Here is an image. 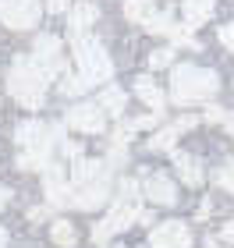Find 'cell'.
Returning <instances> with one entry per match:
<instances>
[{
	"label": "cell",
	"instance_id": "cell-14",
	"mask_svg": "<svg viewBox=\"0 0 234 248\" xmlns=\"http://www.w3.org/2000/svg\"><path fill=\"white\" fill-rule=\"evenodd\" d=\"M135 93H139V99L146 107H153V114H163V103H167V96L156 89V82L149 75H142V78H135Z\"/></svg>",
	"mask_w": 234,
	"mask_h": 248
},
{
	"label": "cell",
	"instance_id": "cell-18",
	"mask_svg": "<svg viewBox=\"0 0 234 248\" xmlns=\"http://www.w3.org/2000/svg\"><path fill=\"white\" fill-rule=\"evenodd\" d=\"M156 15H160V11L153 7V0H125V18L128 21H142V25H149Z\"/></svg>",
	"mask_w": 234,
	"mask_h": 248
},
{
	"label": "cell",
	"instance_id": "cell-25",
	"mask_svg": "<svg viewBox=\"0 0 234 248\" xmlns=\"http://www.w3.org/2000/svg\"><path fill=\"white\" fill-rule=\"evenodd\" d=\"M171 61H174V50H171V46H163V50H153V53H149V67H167Z\"/></svg>",
	"mask_w": 234,
	"mask_h": 248
},
{
	"label": "cell",
	"instance_id": "cell-15",
	"mask_svg": "<svg viewBox=\"0 0 234 248\" xmlns=\"http://www.w3.org/2000/svg\"><path fill=\"white\" fill-rule=\"evenodd\" d=\"M185 25L188 29H199V25H206L209 18H213V0H185Z\"/></svg>",
	"mask_w": 234,
	"mask_h": 248
},
{
	"label": "cell",
	"instance_id": "cell-10",
	"mask_svg": "<svg viewBox=\"0 0 234 248\" xmlns=\"http://www.w3.org/2000/svg\"><path fill=\"white\" fill-rule=\"evenodd\" d=\"M32 61L39 67H47L50 75H61L64 71V57H61V39L57 36H39L36 46H32Z\"/></svg>",
	"mask_w": 234,
	"mask_h": 248
},
{
	"label": "cell",
	"instance_id": "cell-16",
	"mask_svg": "<svg viewBox=\"0 0 234 248\" xmlns=\"http://www.w3.org/2000/svg\"><path fill=\"white\" fill-rule=\"evenodd\" d=\"M96 18H99V7H96V4H75V7L68 11V29L75 32V36H82V32L93 25Z\"/></svg>",
	"mask_w": 234,
	"mask_h": 248
},
{
	"label": "cell",
	"instance_id": "cell-24",
	"mask_svg": "<svg viewBox=\"0 0 234 248\" xmlns=\"http://www.w3.org/2000/svg\"><path fill=\"white\" fill-rule=\"evenodd\" d=\"M85 89H89V82L82 75H68L61 82V96H78V93H85Z\"/></svg>",
	"mask_w": 234,
	"mask_h": 248
},
{
	"label": "cell",
	"instance_id": "cell-3",
	"mask_svg": "<svg viewBox=\"0 0 234 248\" xmlns=\"http://www.w3.org/2000/svg\"><path fill=\"white\" fill-rule=\"evenodd\" d=\"M220 89V78L209 71V67H195V64H181L174 67V78H171V96L174 103H203V99L217 96Z\"/></svg>",
	"mask_w": 234,
	"mask_h": 248
},
{
	"label": "cell",
	"instance_id": "cell-6",
	"mask_svg": "<svg viewBox=\"0 0 234 248\" xmlns=\"http://www.w3.org/2000/svg\"><path fill=\"white\" fill-rule=\"evenodd\" d=\"M39 0H0V21L15 32H25L39 21Z\"/></svg>",
	"mask_w": 234,
	"mask_h": 248
},
{
	"label": "cell",
	"instance_id": "cell-9",
	"mask_svg": "<svg viewBox=\"0 0 234 248\" xmlns=\"http://www.w3.org/2000/svg\"><path fill=\"white\" fill-rule=\"evenodd\" d=\"M43 188H47V199L50 206H71L75 199V185L64 177V167L61 163H50L47 170H43Z\"/></svg>",
	"mask_w": 234,
	"mask_h": 248
},
{
	"label": "cell",
	"instance_id": "cell-8",
	"mask_svg": "<svg viewBox=\"0 0 234 248\" xmlns=\"http://www.w3.org/2000/svg\"><path fill=\"white\" fill-rule=\"evenodd\" d=\"M68 128L82 131V135H99L107 128V114L99 103H78L68 110Z\"/></svg>",
	"mask_w": 234,
	"mask_h": 248
},
{
	"label": "cell",
	"instance_id": "cell-7",
	"mask_svg": "<svg viewBox=\"0 0 234 248\" xmlns=\"http://www.w3.org/2000/svg\"><path fill=\"white\" fill-rule=\"evenodd\" d=\"M149 245L153 248H192V231L181 220H163L149 231Z\"/></svg>",
	"mask_w": 234,
	"mask_h": 248
},
{
	"label": "cell",
	"instance_id": "cell-20",
	"mask_svg": "<svg viewBox=\"0 0 234 248\" xmlns=\"http://www.w3.org/2000/svg\"><path fill=\"white\" fill-rule=\"evenodd\" d=\"M50 234H53V241H57L61 248H71V245L78 241V231L71 227L68 220H57V223H53V231H50Z\"/></svg>",
	"mask_w": 234,
	"mask_h": 248
},
{
	"label": "cell",
	"instance_id": "cell-1",
	"mask_svg": "<svg viewBox=\"0 0 234 248\" xmlns=\"http://www.w3.org/2000/svg\"><path fill=\"white\" fill-rule=\"evenodd\" d=\"M15 142L21 145V153H18V167L21 170H47L53 145L61 142V124L21 121L15 128Z\"/></svg>",
	"mask_w": 234,
	"mask_h": 248
},
{
	"label": "cell",
	"instance_id": "cell-23",
	"mask_svg": "<svg viewBox=\"0 0 234 248\" xmlns=\"http://www.w3.org/2000/svg\"><path fill=\"white\" fill-rule=\"evenodd\" d=\"M149 32H160V36H174V18H171V11H167V15H156L153 21H149V25H146Z\"/></svg>",
	"mask_w": 234,
	"mask_h": 248
},
{
	"label": "cell",
	"instance_id": "cell-13",
	"mask_svg": "<svg viewBox=\"0 0 234 248\" xmlns=\"http://www.w3.org/2000/svg\"><path fill=\"white\" fill-rule=\"evenodd\" d=\"M107 174H110V167L99 163V160H89V156H82L78 163H71V185L75 188L93 185V181H99V177H107Z\"/></svg>",
	"mask_w": 234,
	"mask_h": 248
},
{
	"label": "cell",
	"instance_id": "cell-29",
	"mask_svg": "<svg viewBox=\"0 0 234 248\" xmlns=\"http://www.w3.org/2000/svg\"><path fill=\"white\" fill-rule=\"evenodd\" d=\"M206 121H217V124H224V121H227V114H224L220 107H209V110H206Z\"/></svg>",
	"mask_w": 234,
	"mask_h": 248
},
{
	"label": "cell",
	"instance_id": "cell-11",
	"mask_svg": "<svg viewBox=\"0 0 234 248\" xmlns=\"http://www.w3.org/2000/svg\"><path fill=\"white\" fill-rule=\"evenodd\" d=\"M107 199H110V177H99V181H93V185L75 188L71 206H75V209H99Z\"/></svg>",
	"mask_w": 234,
	"mask_h": 248
},
{
	"label": "cell",
	"instance_id": "cell-2",
	"mask_svg": "<svg viewBox=\"0 0 234 248\" xmlns=\"http://www.w3.org/2000/svg\"><path fill=\"white\" fill-rule=\"evenodd\" d=\"M50 82H53V75L47 71V67H39L32 57L15 61V67L7 71V93L15 96L21 107H29V110H39L43 103H47V85Z\"/></svg>",
	"mask_w": 234,
	"mask_h": 248
},
{
	"label": "cell",
	"instance_id": "cell-21",
	"mask_svg": "<svg viewBox=\"0 0 234 248\" xmlns=\"http://www.w3.org/2000/svg\"><path fill=\"white\" fill-rule=\"evenodd\" d=\"M177 135H181V131H177L174 124H171V128H160V131H156L153 139H149V149H171Z\"/></svg>",
	"mask_w": 234,
	"mask_h": 248
},
{
	"label": "cell",
	"instance_id": "cell-22",
	"mask_svg": "<svg viewBox=\"0 0 234 248\" xmlns=\"http://www.w3.org/2000/svg\"><path fill=\"white\" fill-rule=\"evenodd\" d=\"M117 195H121V202H139V195H146V191H142V185L135 177H125V181L117 185Z\"/></svg>",
	"mask_w": 234,
	"mask_h": 248
},
{
	"label": "cell",
	"instance_id": "cell-5",
	"mask_svg": "<svg viewBox=\"0 0 234 248\" xmlns=\"http://www.w3.org/2000/svg\"><path fill=\"white\" fill-rule=\"evenodd\" d=\"M139 213H142V209H139V202H117V206H114V209H110L107 217L93 227V241L103 245L107 238H114V234L128 231L131 223H139Z\"/></svg>",
	"mask_w": 234,
	"mask_h": 248
},
{
	"label": "cell",
	"instance_id": "cell-28",
	"mask_svg": "<svg viewBox=\"0 0 234 248\" xmlns=\"http://www.w3.org/2000/svg\"><path fill=\"white\" fill-rule=\"evenodd\" d=\"M220 43H224L227 50H234V21H231V25H224V29H220Z\"/></svg>",
	"mask_w": 234,
	"mask_h": 248
},
{
	"label": "cell",
	"instance_id": "cell-19",
	"mask_svg": "<svg viewBox=\"0 0 234 248\" xmlns=\"http://www.w3.org/2000/svg\"><path fill=\"white\" fill-rule=\"evenodd\" d=\"M96 103L103 107V114H110V117H121V114H125V93H121L117 85H107L103 93H99Z\"/></svg>",
	"mask_w": 234,
	"mask_h": 248
},
{
	"label": "cell",
	"instance_id": "cell-33",
	"mask_svg": "<svg viewBox=\"0 0 234 248\" xmlns=\"http://www.w3.org/2000/svg\"><path fill=\"white\" fill-rule=\"evenodd\" d=\"M29 220H36V223L47 220V209H29Z\"/></svg>",
	"mask_w": 234,
	"mask_h": 248
},
{
	"label": "cell",
	"instance_id": "cell-35",
	"mask_svg": "<svg viewBox=\"0 0 234 248\" xmlns=\"http://www.w3.org/2000/svg\"><path fill=\"white\" fill-rule=\"evenodd\" d=\"M0 248H7V231L0 227Z\"/></svg>",
	"mask_w": 234,
	"mask_h": 248
},
{
	"label": "cell",
	"instance_id": "cell-12",
	"mask_svg": "<svg viewBox=\"0 0 234 248\" xmlns=\"http://www.w3.org/2000/svg\"><path fill=\"white\" fill-rule=\"evenodd\" d=\"M142 191H146V199L156 202V206H174V202H177V188H174V181H171L167 174H153V177H146Z\"/></svg>",
	"mask_w": 234,
	"mask_h": 248
},
{
	"label": "cell",
	"instance_id": "cell-17",
	"mask_svg": "<svg viewBox=\"0 0 234 248\" xmlns=\"http://www.w3.org/2000/svg\"><path fill=\"white\" fill-rule=\"evenodd\" d=\"M174 167H177V174H181V181L185 185H203V167H199L195 156H188V153H174Z\"/></svg>",
	"mask_w": 234,
	"mask_h": 248
},
{
	"label": "cell",
	"instance_id": "cell-4",
	"mask_svg": "<svg viewBox=\"0 0 234 248\" xmlns=\"http://www.w3.org/2000/svg\"><path fill=\"white\" fill-rule=\"evenodd\" d=\"M71 57L78 64V75L85 78L89 85H103L114 75V64H110V53L103 50V43L93 36H75L71 39Z\"/></svg>",
	"mask_w": 234,
	"mask_h": 248
},
{
	"label": "cell",
	"instance_id": "cell-27",
	"mask_svg": "<svg viewBox=\"0 0 234 248\" xmlns=\"http://www.w3.org/2000/svg\"><path fill=\"white\" fill-rule=\"evenodd\" d=\"M61 153H64V160H82V145L78 142H61Z\"/></svg>",
	"mask_w": 234,
	"mask_h": 248
},
{
	"label": "cell",
	"instance_id": "cell-26",
	"mask_svg": "<svg viewBox=\"0 0 234 248\" xmlns=\"http://www.w3.org/2000/svg\"><path fill=\"white\" fill-rule=\"evenodd\" d=\"M217 181L224 185L227 191H234V163H224L220 167V174H217Z\"/></svg>",
	"mask_w": 234,
	"mask_h": 248
},
{
	"label": "cell",
	"instance_id": "cell-34",
	"mask_svg": "<svg viewBox=\"0 0 234 248\" xmlns=\"http://www.w3.org/2000/svg\"><path fill=\"white\" fill-rule=\"evenodd\" d=\"M7 199H11V191H7V188H0V209L7 206Z\"/></svg>",
	"mask_w": 234,
	"mask_h": 248
},
{
	"label": "cell",
	"instance_id": "cell-30",
	"mask_svg": "<svg viewBox=\"0 0 234 248\" xmlns=\"http://www.w3.org/2000/svg\"><path fill=\"white\" fill-rule=\"evenodd\" d=\"M195 124H199V117H181L174 128H177V131H188V128H195Z\"/></svg>",
	"mask_w": 234,
	"mask_h": 248
},
{
	"label": "cell",
	"instance_id": "cell-32",
	"mask_svg": "<svg viewBox=\"0 0 234 248\" xmlns=\"http://www.w3.org/2000/svg\"><path fill=\"white\" fill-rule=\"evenodd\" d=\"M47 11H53V15H57V11H68V0H47Z\"/></svg>",
	"mask_w": 234,
	"mask_h": 248
},
{
	"label": "cell",
	"instance_id": "cell-31",
	"mask_svg": "<svg viewBox=\"0 0 234 248\" xmlns=\"http://www.w3.org/2000/svg\"><path fill=\"white\" fill-rule=\"evenodd\" d=\"M220 238H224L227 245H234V220H227V223H224V234H220Z\"/></svg>",
	"mask_w": 234,
	"mask_h": 248
}]
</instances>
